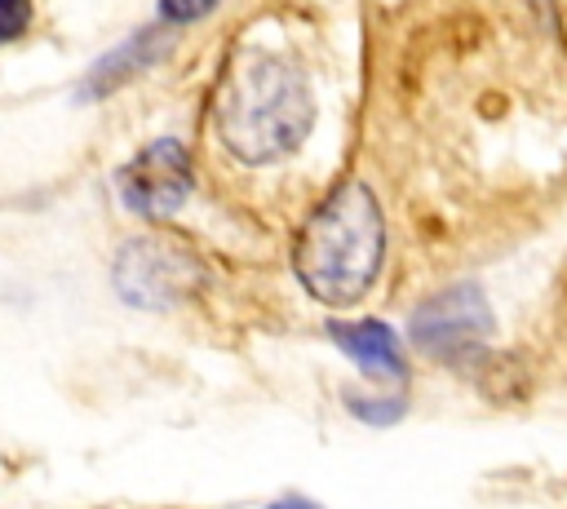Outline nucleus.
<instances>
[{
	"label": "nucleus",
	"mask_w": 567,
	"mask_h": 509,
	"mask_svg": "<svg viewBox=\"0 0 567 509\" xmlns=\"http://www.w3.org/2000/svg\"><path fill=\"white\" fill-rule=\"evenodd\" d=\"M315 89L292 58L266 49L226 58L213 97V128L239 164L261 168L297 155L315 128Z\"/></svg>",
	"instance_id": "1"
},
{
	"label": "nucleus",
	"mask_w": 567,
	"mask_h": 509,
	"mask_svg": "<svg viewBox=\"0 0 567 509\" xmlns=\"http://www.w3.org/2000/svg\"><path fill=\"white\" fill-rule=\"evenodd\" d=\"M385 261V217L368 181H337L301 221L292 239V270L301 288L332 310L363 301Z\"/></svg>",
	"instance_id": "2"
},
{
	"label": "nucleus",
	"mask_w": 567,
	"mask_h": 509,
	"mask_svg": "<svg viewBox=\"0 0 567 509\" xmlns=\"http://www.w3.org/2000/svg\"><path fill=\"white\" fill-rule=\"evenodd\" d=\"M111 283L120 292V301H128L133 310H177L182 301H190L204 283V270L195 261L190 248H182L177 239H128L115 261H111Z\"/></svg>",
	"instance_id": "3"
},
{
	"label": "nucleus",
	"mask_w": 567,
	"mask_h": 509,
	"mask_svg": "<svg viewBox=\"0 0 567 509\" xmlns=\"http://www.w3.org/2000/svg\"><path fill=\"white\" fill-rule=\"evenodd\" d=\"M492 328L496 323L478 283H447L412 310L408 341L439 363H465L483 354V345L492 341Z\"/></svg>",
	"instance_id": "4"
},
{
	"label": "nucleus",
	"mask_w": 567,
	"mask_h": 509,
	"mask_svg": "<svg viewBox=\"0 0 567 509\" xmlns=\"http://www.w3.org/2000/svg\"><path fill=\"white\" fill-rule=\"evenodd\" d=\"M115 195L137 217H173L195 195V159L182 137H155L115 168Z\"/></svg>",
	"instance_id": "5"
},
{
	"label": "nucleus",
	"mask_w": 567,
	"mask_h": 509,
	"mask_svg": "<svg viewBox=\"0 0 567 509\" xmlns=\"http://www.w3.org/2000/svg\"><path fill=\"white\" fill-rule=\"evenodd\" d=\"M173 35H177V31L164 27V22H151V27L128 31V35H124L120 44H111L97 62H89V71H84L75 97H80V102H102V97L120 93L124 84H133L142 71H151L155 62H164V58L173 53Z\"/></svg>",
	"instance_id": "6"
},
{
	"label": "nucleus",
	"mask_w": 567,
	"mask_h": 509,
	"mask_svg": "<svg viewBox=\"0 0 567 509\" xmlns=\"http://www.w3.org/2000/svg\"><path fill=\"white\" fill-rule=\"evenodd\" d=\"M328 336L332 345L372 381H403L408 359H403V341L385 319H328Z\"/></svg>",
	"instance_id": "7"
},
{
	"label": "nucleus",
	"mask_w": 567,
	"mask_h": 509,
	"mask_svg": "<svg viewBox=\"0 0 567 509\" xmlns=\"http://www.w3.org/2000/svg\"><path fill=\"white\" fill-rule=\"evenodd\" d=\"M217 4H221V0H155V22L182 31V27H190V22H204Z\"/></svg>",
	"instance_id": "8"
},
{
	"label": "nucleus",
	"mask_w": 567,
	"mask_h": 509,
	"mask_svg": "<svg viewBox=\"0 0 567 509\" xmlns=\"http://www.w3.org/2000/svg\"><path fill=\"white\" fill-rule=\"evenodd\" d=\"M35 22V0H0V49L18 44Z\"/></svg>",
	"instance_id": "9"
},
{
	"label": "nucleus",
	"mask_w": 567,
	"mask_h": 509,
	"mask_svg": "<svg viewBox=\"0 0 567 509\" xmlns=\"http://www.w3.org/2000/svg\"><path fill=\"white\" fill-rule=\"evenodd\" d=\"M346 403H350V412L359 420H377V425H390V420H399L408 412V403L399 394L394 398H359V394H346Z\"/></svg>",
	"instance_id": "10"
},
{
	"label": "nucleus",
	"mask_w": 567,
	"mask_h": 509,
	"mask_svg": "<svg viewBox=\"0 0 567 509\" xmlns=\"http://www.w3.org/2000/svg\"><path fill=\"white\" fill-rule=\"evenodd\" d=\"M266 509H319V505H315V500H306V496H292V491H288V496H279V500H270Z\"/></svg>",
	"instance_id": "11"
}]
</instances>
